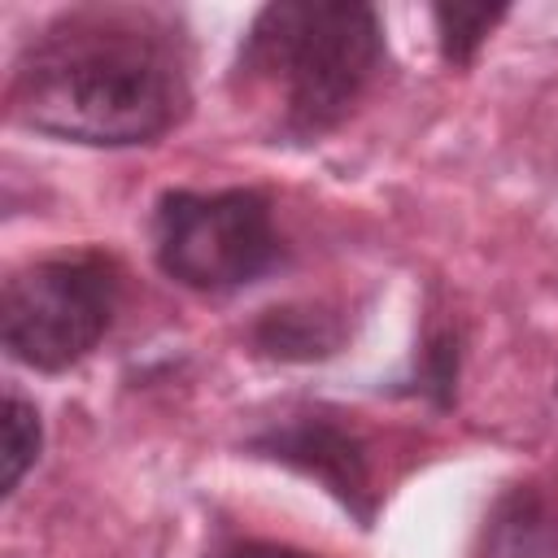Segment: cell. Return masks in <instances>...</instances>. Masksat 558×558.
Wrapping results in <instances>:
<instances>
[{"mask_svg": "<svg viewBox=\"0 0 558 558\" xmlns=\"http://www.w3.org/2000/svg\"><path fill=\"white\" fill-rule=\"evenodd\" d=\"M4 105L17 126L65 144H157L192 109L187 26L157 4L61 9L22 44Z\"/></svg>", "mask_w": 558, "mask_h": 558, "instance_id": "obj_1", "label": "cell"}, {"mask_svg": "<svg viewBox=\"0 0 558 558\" xmlns=\"http://www.w3.org/2000/svg\"><path fill=\"white\" fill-rule=\"evenodd\" d=\"M388 39L375 4L275 0L235 48L231 87L270 105V135L310 144L336 131L384 74Z\"/></svg>", "mask_w": 558, "mask_h": 558, "instance_id": "obj_2", "label": "cell"}, {"mask_svg": "<svg viewBox=\"0 0 558 558\" xmlns=\"http://www.w3.org/2000/svg\"><path fill=\"white\" fill-rule=\"evenodd\" d=\"M118 301L122 266L105 248L26 262L0 288V344L17 366L61 375L109 336Z\"/></svg>", "mask_w": 558, "mask_h": 558, "instance_id": "obj_3", "label": "cell"}, {"mask_svg": "<svg viewBox=\"0 0 558 558\" xmlns=\"http://www.w3.org/2000/svg\"><path fill=\"white\" fill-rule=\"evenodd\" d=\"M153 257L179 288L227 296L288 262L270 196L257 187H170L153 205Z\"/></svg>", "mask_w": 558, "mask_h": 558, "instance_id": "obj_4", "label": "cell"}, {"mask_svg": "<svg viewBox=\"0 0 558 558\" xmlns=\"http://www.w3.org/2000/svg\"><path fill=\"white\" fill-rule=\"evenodd\" d=\"M244 453L279 462L314 484H323L362 527L375 523V488H371V458L366 440L327 410L283 414L244 440Z\"/></svg>", "mask_w": 558, "mask_h": 558, "instance_id": "obj_5", "label": "cell"}, {"mask_svg": "<svg viewBox=\"0 0 558 558\" xmlns=\"http://www.w3.org/2000/svg\"><path fill=\"white\" fill-rule=\"evenodd\" d=\"M471 558H558V519L541 488H501L475 532Z\"/></svg>", "mask_w": 558, "mask_h": 558, "instance_id": "obj_6", "label": "cell"}, {"mask_svg": "<svg viewBox=\"0 0 558 558\" xmlns=\"http://www.w3.org/2000/svg\"><path fill=\"white\" fill-rule=\"evenodd\" d=\"M344 340H349L344 314L331 305H314V301L270 305L248 327V344L266 362H323L340 353Z\"/></svg>", "mask_w": 558, "mask_h": 558, "instance_id": "obj_7", "label": "cell"}, {"mask_svg": "<svg viewBox=\"0 0 558 558\" xmlns=\"http://www.w3.org/2000/svg\"><path fill=\"white\" fill-rule=\"evenodd\" d=\"M0 458H4V480H0V493L13 497L22 488V480L31 475V466L39 462V449H44V418H39V405L31 397H22L13 384L4 388V414H0Z\"/></svg>", "mask_w": 558, "mask_h": 558, "instance_id": "obj_8", "label": "cell"}, {"mask_svg": "<svg viewBox=\"0 0 558 558\" xmlns=\"http://www.w3.org/2000/svg\"><path fill=\"white\" fill-rule=\"evenodd\" d=\"M510 17L506 4H436L432 22H436V44L440 57L449 65H471L475 52L484 48V39Z\"/></svg>", "mask_w": 558, "mask_h": 558, "instance_id": "obj_9", "label": "cell"}, {"mask_svg": "<svg viewBox=\"0 0 558 558\" xmlns=\"http://www.w3.org/2000/svg\"><path fill=\"white\" fill-rule=\"evenodd\" d=\"M458 362H462V331L458 327H436L418 349L414 392H423V397H432V405L449 410L453 392H458Z\"/></svg>", "mask_w": 558, "mask_h": 558, "instance_id": "obj_10", "label": "cell"}, {"mask_svg": "<svg viewBox=\"0 0 558 558\" xmlns=\"http://www.w3.org/2000/svg\"><path fill=\"white\" fill-rule=\"evenodd\" d=\"M205 558H323V554H310V549H296V545H279V541H222L214 545Z\"/></svg>", "mask_w": 558, "mask_h": 558, "instance_id": "obj_11", "label": "cell"}]
</instances>
